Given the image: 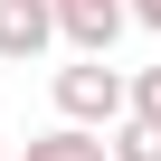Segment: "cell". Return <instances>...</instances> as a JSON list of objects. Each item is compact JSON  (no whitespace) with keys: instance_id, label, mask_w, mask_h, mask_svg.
Listing matches in <instances>:
<instances>
[{"instance_id":"2","label":"cell","mask_w":161,"mask_h":161,"mask_svg":"<svg viewBox=\"0 0 161 161\" xmlns=\"http://www.w3.org/2000/svg\"><path fill=\"white\" fill-rule=\"evenodd\" d=\"M47 19H57V38H66L76 57H114V38H123V0H47Z\"/></svg>"},{"instance_id":"6","label":"cell","mask_w":161,"mask_h":161,"mask_svg":"<svg viewBox=\"0 0 161 161\" xmlns=\"http://www.w3.org/2000/svg\"><path fill=\"white\" fill-rule=\"evenodd\" d=\"M104 161H161V133L152 123H114L104 133Z\"/></svg>"},{"instance_id":"8","label":"cell","mask_w":161,"mask_h":161,"mask_svg":"<svg viewBox=\"0 0 161 161\" xmlns=\"http://www.w3.org/2000/svg\"><path fill=\"white\" fill-rule=\"evenodd\" d=\"M0 161H10V142H0Z\"/></svg>"},{"instance_id":"3","label":"cell","mask_w":161,"mask_h":161,"mask_svg":"<svg viewBox=\"0 0 161 161\" xmlns=\"http://www.w3.org/2000/svg\"><path fill=\"white\" fill-rule=\"evenodd\" d=\"M47 47H57L47 0H0V57H10V66H38Z\"/></svg>"},{"instance_id":"5","label":"cell","mask_w":161,"mask_h":161,"mask_svg":"<svg viewBox=\"0 0 161 161\" xmlns=\"http://www.w3.org/2000/svg\"><path fill=\"white\" fill-rule=\"evenodd\" d=\"M123 123H152L161 133V66H133L123 76Z\"/></svg>"},{"instance_id":"7","label":"cell","mask_w":161,"mask_h":161,"mask_svg":"<svg viewBox=\"0 0 161 161\" xmlns=\"http://www.w3.org/2000/svg\"><path fill=\"white\" fill-rule=\"evenodd\" d=\"M123 29H161V0H123Z\"/></svg>"},{"instance_id":"4","label":"cell","mask_w":161,"mask_h":161,"mask_svg":"<svg viewBox=\"0 0 161 161\" xmlns=\"http://www.w3.org/2000/svg\"><path fill=\"white\" fill-rule=\"evenodd\" d=\"M19 161H104V133H66V123H47V133L19 142Z\"/></svg>"},{"instance_id":"1","label":"cell","mask_w":161,"mask_h":161,"mask_svg":"<svg viewBox=\"0 0 161 161\" xmlns=\"http://www.w3.org/2000/svg\"><path fill=\"white\" fill-rule=\"evenodd\" d=\"M47 95H57V123L66 133H114L123 123V66L114 57H66L47 76Z\"/></svg>"}]
</instances>
